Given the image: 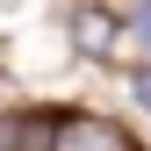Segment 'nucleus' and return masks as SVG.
Here are the masks:
<instances>
[{"instance_id":"obj_2","label":"nucleus","mask_w":151,"mask_h":151,"mask_svg":"<svg viewBox=\"0 0 151 151\" xmlns=\"http://www.w3.org/2000/svg\"><path fill=\"white\" fill-rule=\"evenodd\" d=\"M72 43H79L86 58H108V50H115V22H108L101 7H79L72 14Z\"/></svg>"},{"instance_id":"obj_6","label":"nucleus","mask_w":151,"mask_h":151,"mask_svg":"<svg viewBox=\"0 0 151 151\" xmlns=\"http://www.w3.org/2000/svg\"><path fill=\"white\" fill-rule=\"evenodd\" d=\"M137 43L151 50V0H144V7H137Z\"/></svg>"},{"instance_id":"obj_5","label":"nucleus","mask_w":151,"mask_h":151,"mask_svg":"<svg viewBox=\"0 0 151 151\" xmlns=\"http://www.w3.org/2000/svg\"><path fill=\"white\" fill-rule=\"evenodd\" d=\"M129 93H137V108H151V72H137V79H129Z\"/></svg>"},{"instance_id":"obj_4","label":"nucleus","mask_w":151,"mask_h":151,"mask_svg":"<svg viewBox=\"0 0 151 151\" xmlns=\"http://www.w3.org/2000/svg\"><path fill=\"white\" fill-rule=\"evenodd\" d=\"M14 137H22V122H14V115H0V151H14Z\"/></svg>"},{"instance_id":"obj_3","label":"nucleus","mask_w":151,"mask_h":151,"mask_svg":"<svg viewBox=\"0 0 151 151\" xmlns=\"http://www.w3.org/2000/svg\"><path fill=\"white\" fill-rule=\"evenodd\" d=\"M58 144V122H22V137H14V151H50Z\"/></svg>"},{"instance_id":"obj_1","label":"nucleus","mask_w":151,"mask_h":151,"mask_svg":"<svg viewBox=\"0 0 151 151\" xmlns=\"http://www.w3.org/2000/svg\"><path fill=\"white\" fill-rule=\"evenodd\" d=\"M50 151H129L101 115H58V144Z\"/></svg>"}]
</instances>
